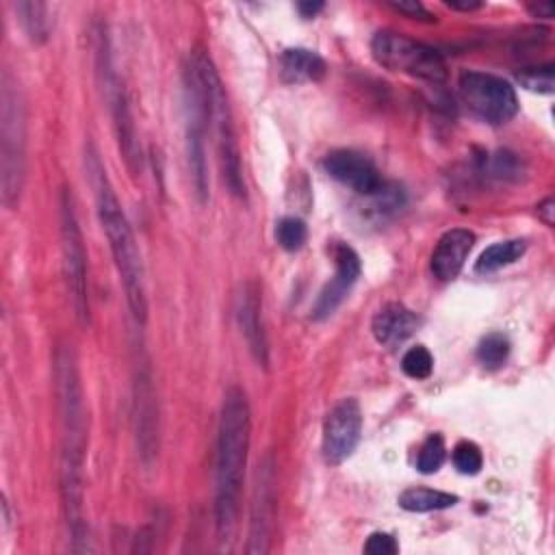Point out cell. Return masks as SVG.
Wrapping results in <instances>:
<instances>
[{"instance_id": "6da1fadb", "label": "cell", "mask_w": 555, "mask_h": 555, "mask_svg": "<svg viewBox=\"0 0 555 555\" xmlns=\"http://www.w3.org/2000/svg\"><path fill=\"white\" fill-rule=\"evenodd\" d=\"M54 379L61 414V501L65 522L74 542V551H80L78 542L87 540L82 488V468L87 451V410L76 360L72 351L65 347L56 351Z\"/></svg>"}, {"instance_id": "7a4b0ae2", "label": "cell", "mask_w": 555, "mask_h": 555, "mask_svg": "<svg viewBox=\"0 0 555 555\" xmlns=\"http://www.w3.org/2000/svg\"><path fill=\"white\" fill-rule=\"evenodd\" d=\"M251 438L249 401L243 388L230 386L223 395L219 429H217V464H215V527L219 542H232L247 466Z\"/></svg>"}, {"instance_id": "3957f363", "label": "cell", "mask_w": 555, "mask_h": 555, "mask_svg": "<svg viewBox=\"0 0 555 555\" xmlns=\"http://www.w3.org/2000/svg\"><path fill=\"white\" fill-rule=\"evenodd\" d=\"M87 171H89V180H91V186L95 193L98 219H100V225L108 241L119 280H121V286L126 293L128 308L137 323H145L147 295H145V273H143L141 251H139L137 238L132 234V228L119 206V199L111 186L106 169L93 150L87 152Z\"/></svg>"}, {"instance_id": "277c9868", "label": "cell", "mask_w": 555, "mask_h": 555, "mask_svg": "<svg viewBox=\"0 0 555 555\" xmlns=\"http://www.w3.org/2000/svg\"><path fill=\"white\" fill-rule=\"evenodd\" d=\"M0 102V186L2 204L13 210L26 178V108L9 72L2 74Z\"/></svg>"}, {"instance_id": "5b68a950", "label": "cell", "mask_w": 555, "mask_h": 555, "mask_svg": "<svg viewBox=\"0 0 555 555\" xmlns=\"http://www.w3.org/2000/svg\"><path fill=\"white\" fill-rule=\"evenodd\" d=\"M191 54L197 61V65L202 69V76H204L208 124H212V128H215L217 154H219V167H221L223 182H225L228 191L234 197L245 199V182H243L241 154H238V143H236V134H234V124H232V113H230L225 87H223V82H221V78L217 74L215 63L210 61V56L204 50L197 48Z\"/></svg>"}, {"instance_id": "8992f818", "label": "cell", "mask_w": 555, "mask_h": 555, "mask_svg": "<svg viewBox=\"0 0 555 555\" xmlns=\"http://www.w3.org/2000/svg\"><path fill=\"white\" fill-rule=\"evenodd\" d=\"M371 54L375 63L388 72L405 74L431 85L447 78V63L436 48L395 30H377L371 39Z\"/></svg>"}, {"instance_id": "52a82bcc", "label": "cell", "mask_w": 555, "mask_h": 555, "mask_svg": "<svg viewBox=\"0 0 555 555\" xmlns=\"http://www.w3.org/2000/svg\"><path fill=\"white\" fill-rule=\"evenodd\" d=\"M61 256L63 278L69 297V306L80 325L89 323V288H87V251L78 217L74 210V197L65 189L61 193Z\"/></svg>"}, {"instance_id": "ba28073f", "label": "cell", "mask_w": 555, "mask_h": 555, "mask_svg": "<svg viewBox=\"0 0 555 555\" xmlns=\"http://www.w3.org/2000/svg\"><path fill=\"white\" fill-rule=\"evenodd\" d=\"M460 95L468 111L490 126H503L518 113V98L514 87L501 76L464 69L457 80Z\"/></svg>"}, {"instance_id": "9c48e42d", "label": "cell", "mask_w": 555, "mask_h": 555, "mask_svg": "<svg viewBox=\"0 0 555 555\" xmlns=\"http://www.w3.org/2000/svg\"><path fill=\"white\" fill-rule=\"evenodd\" d=\"M362 434V412L353 397L340 399L323 421L321 453L325 464L338 466L351 457Z\"/></svg>"}, {"instance_id": "30bf717a", "label": "cell", "mask_w": 555, "mask_h": 555, "mask_svg": "<svg viewBox=\"0 0 555 555\" xmlns=\"http://www.w3.org/2000/svg\"><path fill=\"white\" fill-rule=\"evenodd\" d=\"M132 423L141 464L150 470L158 455V405L147 366L137 369L132 382Z\"/></svg>"}, {"instance_id": "8fae6325", "label": "cell", "mask_w": 555, "mask_h": 555, "mask_svg": "<svg viewBox=\"0 0 555 555\" xmlns=\"http://www.w3.org/2000/svg\"><path fill=\"white\" fill-rule=\"evenodd\" d=\"M98 59H100V72L104 74V91L111 104V115H113V124H115V132H117V143L119 150L126 158V165L130 169L132 176H137L141 171V147L137 141V132H134V124H132V115H130V106L126 100V91L119 82V78L115 76L113 67H111V59H108V50L104 46L98 48Z\"/></svg>"}, {"instance_id": "7c38bea8", "label": "cell", "mask_w": 555, "mask_h": 555, "mask_svg": "<svg viewBox=\"0 0 555 555\" xmlns=\"http://www.w3.org/2000/svg\"><path fill=\"white\" fill-rule=\"evenodd\" d=\"M323 169L330 178L336 182L349 186L351 191L360 195H373L377 189H382L384 178L377 169V165L358 150H332L323 158Z\"/></svg>"}, {"instance_id": "4fadbf2b", "label": "cell", "mask_w": 555, "mask_h": 555, "mask_svg": "<svg viewBox=\"0 0 555 555\" xmlns=\"http://www.w3.org/2000/svg\"><path fill=\"white\" fill-rule=\"evenodd\" d=\"M334 278L321 288L312 310H310V317L314 321H325L330 319L336 308L345 301V297L349 295V291L353 288V284L358 282L360 278V256L345 243H336L334 245Z\"/></svg>"}, {"instance_id": "5bb4252c", "label": "cell", "mask_w": 555, "mask_h": 555, "mask_svg": "<svg viewBox=\"0 0 555 555\" xmlns=\"http://www.w3.org/2000/svg\"><path fill=\"white\" fill-rule=\"evenodd\" d=\"M273 466L264 462L258 470V483L251 503V520H249V546L247 553H267L269 551V531L273 520Z\"/></svg>"}, {"instance_id": "9a60e30c", "label": "cell", "mask_w": 555, "mask_h": 555, "mask_svg": "<svg viewBox=\"0 0 555 555\" xmlns=\"http://www.w3.org/2000/svg\"><path fill=\"white\" fill-rule=\"evenodd\" d=\"M473 245H475V234L470 230H466V228L447 230L438 238V243L431 251V258H429L434 278L440 282L455 280L460 275Z\"/></svg>"}, {"instance_id": "2e32d148", "label": "cell", "mask_w": 555, "mask_h": 555, "mask_svg": "<svg viewBox=\"0 0 555 555\" xmlns=\"http://www.w3.org/2000/svg\"><path fill=\"white\" fill-rule=\"evenodd\" d=\"M236 321L238 327L245 336V343L249 347V353L258 362V366L269 364V345L267 336L262 330V319H260V291L254 282H247L241 288L238 301H236Z\"/></svg>"}, {"instance_id": "e0dca14e", "label": "cell", "mask_w": 555, "mask_h": 555, "mask_svg": "<svg viewBox=\"0 0 555 555\" xmlns=\"http://www.w3.org/2000/svg\"><path fill=\"white\" fill-rule=\"evenodd\" d=\"M421 325V319L399 301L384 304L371 319V332L382 347H397Z\"/></svg>"}, {"instance_id": "ac0fdd59", "label": "cell", "mask_w": 555, "mask_h": 555, "mask_svg": "<svg viewBox=\"0 0 555 555\" xmlns=\"http://www.w3.org/2000/svg\"><path fill=\"white\" fill-rule=\"evenodd\" d=\"M280 78L286 85L319 82L325 78L327 65L321 54L308 48H286L278 61Z\"/></svg>"}, {"instance_id": "d6986e66", "label": "cell", "mask_w": 555, "mask_h": 555, "mask_svg": "<svg viewBox=\"0 0 555 555\" xmlns=\"http://www.w3.org/2000/svg\"><path fill=\"white\" fill-rule=\"evenodd\" d=\"M17 20L22 24V30L26 33L28 41L35 46H41L50 37V17H48V4L39 0H22L13 4Z\"/></svg>"}, {"instance_id": "ffe728a7", "label": "cell", "mask_w": 555, "mask_h": 555, "mask_svg": "<svg viewBox=\"0 0 555 555\" xmlns=\"http://www.w3.org/2000/svg\"><path fill=\"white\" fill-rule=\"evenodd\" d=\"M397 503H399V507H403L405 512L423 514V512H436V509L453 507V505L457 503V496H455V494H449V492H442V490H431V488L416 486V488L403 490V492L399 494Z\"/></svg>"}, {"instance_id": "44dd1931", "label": "cell", "mask_w": 555, "mask_h": 555, "mask_svg": "<svg viewBox=\"0 0 555 555\" xmlns=\"http://www.w3.org/2000/svg\"><path fill=\"white\" fill-rule=\"evenodd\" d=\"M527 249V243L522 238H509L494 243L481 251V256L475 262V273H494L516 260L522 258Z\"/></svg>"}, {"instance_id": "7402d4cb", "label": "cell", "mask_w": 555, "mask_h": 555, "mask_svg": "<svg viewBox=\"0 0 555 555\" xmlns=\"http://www.w3.org/2000/svg\"><path fill=\"white\" fill-rule=\"evenodd\" d=\"M509 356V340L501 332L486 334L477 345V360L486 369H499Z\"/></svg>"}, {"instance_id": "603a6c76", "label": "cell", "mask_w": 555, "mask_h": 555, "mask_svg": "<svg viewBox=\"0 0 555 555\" xmlns=\"http://www.w3.org/2000/svg\"><path fill=\"white\" fill-rule=\"evenodd\" d=\"M308 238V228L299 217H282L275 223V241L284 251H299Z\"/></svg>"}, {"instance_id": "cb8c5ba5", "label": "cell", "mask_w": 555, "mask_h": 555, "mask_svg": "<svg viewBox=\"0 0 555 555\" xmlns=\"http://www.w3.org/2000/svg\"><path fill=\"white\" fill-rule=\"evenodd\" d=\"M447 457V449H444V438L440 434H429L425 438V442L418 449V457H416V468L423 475H431L436 470H440V466L444 464Z\"/></svg>"}, {"instance_id": "d4e9b609", "label": "cell", "mask_w": 555, "mask_h": 555, "mask_svg": "<svg viewBox=\"0 0 555 555\" xmlns=\"http://www.w3.org/2000/svg\"><path fill=\"white\" fill-rule=\"evenodd\" d=\"M486 171H488V176H492L496 180H518L522 176L525 167L516 154H512L507 150H499L490 158H486Z\"/></svg>"}, {"instance_id": "484cf974", "label": "cell", "mask_w": 555, "mask_h": 555, "mask_svg": "<svg viewBox=\"0 0 555 555\" xmlns=\"http://www.w3.org/2000/svg\"><path fill=\"white\" fill-rule=\"evenodd\" d=\"M516 80L533 93H553L555 85V67L551 63L538 65V67H522L516 72Z\"/></svg>"}, {"instance_id": "4316f807", "label": "cell", "mask_w": 555, "mask_h": 555, "mask_svg": "<svg viewBox=\"0 0 555 555\" xmlns=\"http://www.w3.org/2000/svg\"><path fill=\"white\" fill-rule=\"evenodd\" d=\"M401 371L412 379H427L434 371V356L427 347H410L401 358Z\"/></svg>"}, {"instance_id": "83f0119b", "label": "cell", "mask_w": 555, "mask_h": 555, "mask_svg": "<svg viewBox=\"0 0 555 555\" xmlns=\"http://www.w3.org/2000/svg\"><path fill=\"white\" fill-rule=\"evenodd\" d=\"M453 466L462 473V475H477L483 466V455H481V449L470 442V440H462L453 447Z\"/></svg>"}, {"instance_id": "f1b7e54d", "label": "cell", "mask_w": 555, "mask_h": 555, "mask_svg": "<svg viewBox=\"0 0 555 555\" xmlns=\"http://www.w3.org/2000/svg\"><path fill=\"white\" fill-rule=\"evenodd\" d=\"M362 551L366 555H395V553H399V544H397V540L390 533L375 531V533H371L366 538Z\"/></svg>"}, {"instance_id": "f546056e", "label": "cell", "mask_w": 555, "mask_h": 555, "mask_svg": "<svg viewBox=\"0 0 555 555\" xmlns=\"http://www.w3.org/2000/svg\"><path fill=\"white\" fill-rule=\"evenodd\" d=\"M392 11L410 17V20H418V22H434L436 17L425 9L423 2L418 0H388L386 2Z\"/></svg>"}, {"instance_id": "4dcf8cb0", "label": "cell", "mask_w": 555, "mask_h": 555, "mask_svg": "<svg viewBox=\"0 0 555 555\" xmlns=\"http://www.w3.org/2000/svg\"><path fill=\"white\" fill-rule=\"evenodd\" d=\"M527 11L533 15V17H553V11H555V4L553 2H529L527 4Z\"/></svg>"}, {"instance_id": "1f68e13d", "label": "cell", "mask_w": 555, "mask_h": 555, "mask_svg": "<svg viewBox=\"0 0 555 555\" xmlns=\"http://www.w3.org/2000/svg\"><path fill=\"white\" fill-rule=\"evenodd\" d=\"M297 11L301 13V17H314L319 11H323V2L304 0V2H297Z\"/></svg>"}, {"instance_id": "d6a6232c", "label": "cell", "mask_w": 555, "mask_h": 555, "mask_svg": "<svg viewBox=\"0 0 555 555\" xmlns=\"http://www.w3.org/2000/svg\"><path fill=\"white\" fill-rule=\"evenodd\" d=\"M444 4L455 11H475L481 7L479 0H444Z\"/></svg>"}, {"instance_id": "836d02e7", "label": "cell", "mask_w": 555, "mask_h": 555, "mask_svg": "<svg viewBox=\"0 0 555 555\" xmlns=\"http://www.w3.org/2000/svg\"><path fill=\"white\" fill-rule=\"evenodd\" d=\"M553 199L551 197H546L540 206H538V217L546 223V225H553Z\"/></svg>"}]
</instances>
